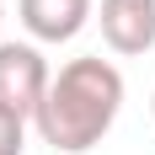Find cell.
Masks as SVG:
<instances>
[{
	"label": "cell",
	"instance_id": "7",
	"mask_svg": "<svg viewBox=\"0 0 155 155\" xmlns=\"http://www.w3.org/2000/svg\"><path fill=\"white\" fill-rule=\"evenodd\" d=\"M150 107H155V102H150Z\"/></svg>",
	"mask_w": 155,
	"mask_h": 155
},
{
	"label": "cell",
	"instance_id": "3",
	"mask_svg": "<svg viewBox=\"0 0 155 155\" xmlns=\"http://www.w3.org/2000/svg\"><path fill=\"white\" fill-rule=\"evenodd\" d=\"M96 21H102L107 48L123 54V59L155 48V0H102Z\"/></svg>",
	"mask_w": 155,
	"mask_h": 155
},
{
	"label": "cell",
	"instance_id": "4",
	"mask_svg": "<svg viewBox=\"0 0 155 155\" xmlns=\"http://www.w3.org/2000/svg\"><path fill=\"white\" fill-rule=\"evenodd\" d=\"M16 11L38 43H70L91 21V0H16Z\"/></svg>",
	"mask_w": 155,
	"mask_h": 155
},
{
	"label": "cell",
	"instance_id": "6",
	"mask_svg": "<svg viewBox=\"0 0 155 155\" xmlns=\"http://www.w3.org/2000/svg\"><path fill=\"white\" fill-rule=\"evenodd\" d=\"M0 21H5V5H0Z\"/></svg>",
	"mask_w": 155,
	"mask_h": 155
},
{
	"label": "cell",
	"instance_id": "1",
	"mask_svg": "<svg viewBox=\"0 0 155 155\" xmlns=\"http://www.w3.org/2000/svg\"><path fill=\"white\" fill-rule=\"evenodd\" d=\"M118 112H123V75H118V64L102 59V54H86V59H70L48 80L43 107H38L32 123H38L43 144H54L59 155H86L107 139Z\"/></svg>",
	"mask_w": 155,
	"mask_h": 155
},
{
	"label": "cell",
	"instance_id": "2",
	"mask_svg": "<svg viewBox=\"0 0 155 155\" xmlns=\"http://www.w3.org/2000/svg\"><path fill=\"white\" fill-rule=\"evenodd\" d=\"M48 80H54V70L32 43H0V107L5 112L38 118Z\"/></svg>",
	"mask_w": 155,
	"mask_h": 155
},
{
	"label": "cell",
	"instance_id": "5",
	"mask_svg": "<svg viewBox=\"0 0 155 155\" xmlns=\"http://www.w3.org/2000/svg\"><path fill=\"white\" fill-rule=\"evenodd\" d=\"M27 150V118L0 107V155H21Z\"/></svg>",
	"mask_w": 155,
	"mask_h": 155
}]
</instances>
